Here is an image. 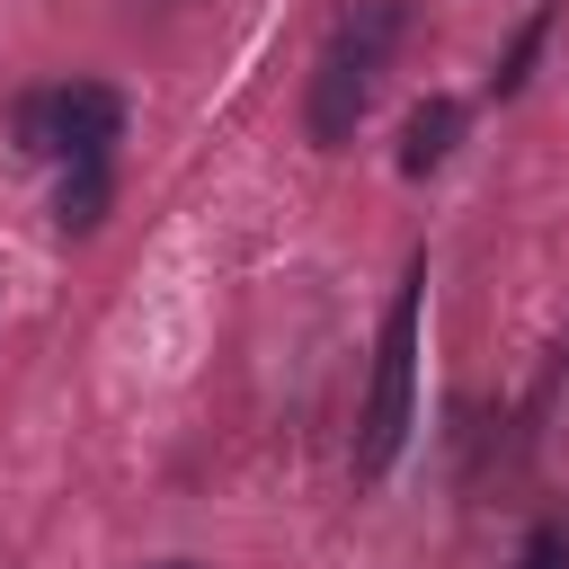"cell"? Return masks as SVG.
<instances>
[{
  "label": "cell",
  "instance_id": "cell-1",
  "mask_svg": "<svg viewBox=\"0 0 569 569\" xmlns=\"http://www.w3.org/2000/svg\"><path fill=\"white\" fill-rule=\"evenodd\" d=\"M400 36H409V0H356V9L338 18L329 53H320V71H311V98H302V124H311L320 151H347V142H356V124H365V107H373L382 62L400 53Z\"/></svg>",
  "mask_w": 569,
  "mask_h": 569
},
{
  "label": "cell",
  "instance_id": "cell-2",
  "mask_svg": "<svg viewBox=\"0 0 569 569\" xmlns=\"http://www.w3.org/2000/svg\"><path fill=\"white\" fill-rule=\"evenodd\" d=\"M418 302H427V258H409L391 311H382V347H373V391H365V427H356V471L382 480L400 436H409V373H418Z\"/></svg>",
  "mask_w": 569,
  "mask_h": 569
},
{
  "label": "cell",
  "instance_id": "cell-3",
  "mask_svg": "<svg viewBox=\"0 0 569 569\" xmlns=\"http://www.w3.org/2000/svg\"><path fill=\"white\" fill-rule=\"evenodd\" d=\"M116 133H124V98L98 80L18 98V151H36V160H107Z\"/></svg>",
  "mask_w": 569,
  "mask_h": 569
},
{
  "label": "cell",
  "instance_id": "cell-4",
  "mask_svg": "<svg viewBox=\"0 0 569 569\" xmlns=\"http://www.w3.org/2000/svg\"><path fill=\"white\" fill-rule=\"evenodd\" d=\"M453 142H462V98H427V107H409V124H400V169L427 178V169L453 160Z\"/></svg>",
  "mask_w": 569,
  "mask_h": 569
},
{
  "label": "cell",
  "instance_id": "cell-5",
  "mask_svg": "<svg viewBox=\"0 0 569 569\" xmlns=\"http://www.w3.org/2000/svg\"><path fill=\"white\" fill-rule=\"evenodd\" d=\"M107 204H116V169H107V160H71V178H62V196H53L62 231H98Z\"/></svg>",
  "mask_w": 569,
  "mask_h": 569
},
{
  "label": "cell",
  "instance_id": "cell-6",
  "mask_svg": "<svg viewBox=\"0 0 569 569\" xmlns=\"http://www.w3.org/2000/svg\"><path fill=\"white\" fill-rule=\"evenodd\" d=\"M542 27H551V18H525V36L507 44V62L489 71V89H498V98H507V89H525V62H533V44H542Z\"/></svg>",
  "mask_w": 569,
  "mask_h": 569
},
{
  "label": "cell",
  "instance_id": "cell-7",
  "mask_svg": "<svg viewBox=\"0 0 569 569\" xmlns=\"http://www.w3.org/2000/svg\"><path fill=\"white\" fill-rule=\"evenodd\" d=\"M516 569H569V533L560 525H533L525 551H516Z\"/></svg>",
  "mask_w": 569,
  "mask_h": 569
},
{
  "label": "cell",
  "instance_id": "cell-8",
  "mask_svg": "<svg viewBox=\"0 0 569 569\" xmlns=\"http://www.w3.org/2000/svg\"><path fill=\"white\" fill-rule=\"evenodd\" d=\"M151 569H196V560H151Z\"/></svg>",
  "mask_w": 569,
  "mask_h": 569
}]
</instances>
